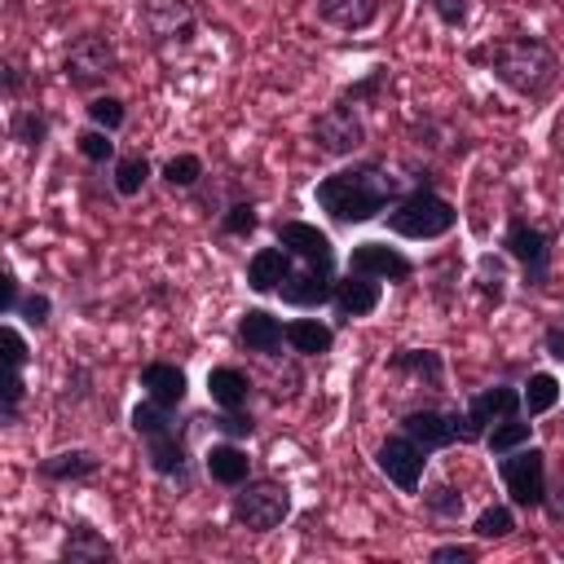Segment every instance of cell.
Listing matches in <instances>:
<instances>
[{"label":"cell","instance_id":"obj_1","mask_svg":"<svg viewBox=\"0 0 564 564\" xmlns=\"http://www.w3.org/2000/svg\"><path fill=\"white\" fill-rule=\"evenodd\" d=\"M401 176H392L383 163L366 159V163H348L330 176H322L313 185L317 207L335 220V225H366L375 216H383L397 198H401Z\"/></svg>","mask_w":564,"mask_h":564},{"label":"cell","instance_id":"obj_2","mask_svg":"<svg viewBox=\"0 0 564 564\" xmlns=\"http://www.w3.org/2000/svg\"><path fill=\"white\" fill-rule=\"evenodd\" d=\"M467 62L485 66L502 88H511L516 97H529V101H542L560 79L555 48L538 35H524V31H511V35H498V40L471 48Z\"/></svg>","mask_w":564,"mask_h":564},{"label":"cell","instance_id":"obj_3","mask_svg":"<svg viewBox=\"0 0 564 564\" xmlns=\"http://www.w3.org/2000/svg\"><path fill=\"white\" fill-rule=\"evenodd\" d=\"M383 220H388V229H392L397 238L432 242V238H445V234L458 225V212H454V203H449V198H441L436 189L419 185V189L401 194V198L383 212Z\"/></svg>","mask_w":564,"mask_h":564},{"label":"cell","instance_id":"obj_4","mask_svg":"<svg viewBox=\"0 0 564 564\" xmlns=\"http://www.w3.org/2000/svg\"><path fill=\"white\" fill-rule=\"evenodd\" d=\"M229 516L247 533H269L291 516V489L282 480H242L229 498Z\"/></svg>","mask_w":564,"mask_h":564},{"label":"cell","instance_id":"obj_5","mask_svg":"<svg viewBox=\"0 0 564 564\" xmlns=\"http://www.w3.org/2000/svg\"><path fill=\"white\" fill-rule=\"evenodd\" d=\"M502 251L507 260H516L524 269V286H546L551 282V251H555V234L529 225L524 216H511L502 229Z\"/></svg>","mask_w":564,"mask_h":564},{"label":"cell","instance_id":"obj_6","mask_svg":"<svg viewBox=\"0 0 564 564\" xmlns=\"http://www.w3.org/2000/svg\"><path fill=\"white\" fill-rule=\"evenodd\" d=\"M62 70H66V79H70L75 88L97 93V88L119 70V53H115L110 35L84 31V35L70 40V48H66V57H62Z\"/></svg>","mask_w":564,"mask_h":564},{"label":"cell","instance_id":"obj_7","mask_svg":"<svg viewBox=\"0 0 564 564\" xmlns=\"http://www.w3.org/2000/svg\"><path fill=\"white\" fill-rule=\"evenodd\" d=\"M498 476H502V489L511 498V507H542V494H546V454L538 445H520L511 454L498 458Z\"/></svg>","mask_w":564,"mask_h":564},{"label":"cell","instance_id":"obj_8","mask_svg":"<svg viewBox=\"0 0 564 564\" xmlns=\"http://www.w3.org/2000/svg\"><path fill=\"white\" fill-rule=\"evenodd\" d=\"M313 141H317V150L330 154V159L357 154V150L366 145V123H361V115L352 110V101L335 97V101L313 119Z\"/></svg>","mask_w":564,"mask_h":564},{"label":"cell","instance_id":"obj_9","mask_svg":"<svg viewBox=\"0 0 564 564\" xmlns=\"http://www.w3.org/2000/svg\"><path fill=\"white\" fill-rule=\"evenodd\" d=\"M507 414H520V392L511 383L480 388L467 401V410H458V441H485V432Z\"/></svg>","mask_w":564,"mask_h":564},{"label":"cell","instance_id":"obj_10","mask_svg":"<svg viewBox=\"0 0 564 564\" xmlns=\"http://www.w3.org/2000/svg\"><path fill=\"white\" fill-rule=\"evenodd\" d=\"M375 463H379V471H383L401 494H419V489H423V463H427V449H423L414 436H405V432L383 436L379 449H375Z\"/></svg>","mask_w":564,"mask_h":564},{"label":"cell","instance_id":"obj_11","mask_svg":"<svg viewBox=\"0 0 564 564\" xmlns=\"http://www.w3.org/2000/svg\"><path fill=\"white\" fill-rule=\"evenodd\" d=\"M141 26L159 44H189L194 31H198V18H194L189 0H145L141 4Z\"/></svg>","mask_w":564,"mask_h":564},{"label":"cell","instance_id":"obj_12","mask_svg":"<svg viewBox=\"0 0 564 564\" xmlns=\"http://www.w3.org/2000/svg\"><path fill=\"white\" fill-rule=\"evenodd\" d=\"M278 242L300 260V264H313L322 273H335V242L330 234H322L317 225L308 220H278Z\"/></svg>","mask_w":564,"mask_h":564},{"label":"cell","instance_id":"obj_13","mask_svg":"<svg viewBox=\"0 0 564 564\" xmlns=\"http://www.w3.org/2000/svg\"><path fill=\"white\" fill-rule=\"evenodd\" d=\"M348 269H352V273H370V278H379V282H410V278H414V260H410L405 251L379 242V238L357 242L352 256H348Z\"/></svg>","mask_w":564,"mask_h":564},{"label":"cell","instance_id":"obj_14","mask_svg":"<svg viewBox=\"0 0 564 564\" xmlns=\"http://www.w3.org/2000/svg\"><path fill=\"white\" fill-rule=\"evenodd\" d=\"M379 300H383V282L379 278H370V273H344V278H335V317L339 322H357V317H370L375 308H379Z\"/></svg>","mask_w":564,"mask_h":564},{"label":"cell","instance_id":"obj_15","mask_svg":"<svg viewBox=\"0 0 564 564\" xmlns=\"http://www.w3.org/2000/svg\"><path fill=\"white\" fill-rule=\"evenodd\" d=\"M401 432H405V436H414L427 454L449 449V445L458 441V410H432V405L410 410V414L401 419Z\"/></svg>","mask_w":564,"mask_h":564},{"label":"cell","instance_id":"obj_16","mask_svg":"<svg viewBox=\"0 0 564 564\" xmlns=\"http://www.w3.org/2000/svg\"><path fill=\"white\" fill-rule=\"evenodd\" d=\"M278 300L291 304V308H322V304L335 300V273H322V269H313V264L291 269L286 282L278 286Z\"/></svg>","mask_w":564,"mask_h":564},{"label":"cell","instance_id":"obj_17","mask_svg":"<svg viewBox=\"0 0 564 564\" xmlns=\"http://www.w3.org/2000/svg\"><path fill=\"white\" fill-rule=\"evenodd\" d=\"M238 344L247 352H260V357H282V344H286V322H278L269 308H247L238 317Z\"/></svg>","mask_w":564,"mask_h":564},{"label":"cell","instance_id":"obj_18","mask_svg":"<svg viewBox=\"0 0 564 564\" xmlns=\"http://www.w3.org/2000/svg\"><path fill=\"white\" fill-rule=\"evenodd\" d=\"M141 388H145L150 401H159L167 410H181L185 397H189V379L176 361H145L141 366Z\"/></svg>","mask_w":564,"mask_h":564},{"label":"cell","instance_id":"obj_19","mask_svg":"<svg viewBox=\"0 0 564 564\" xmlns=\"http://www.w3.org/2000/svg\"><path fill=\"white\" fill-rule=\"evenodd\" d=\"M291 251L278 242V247H256L251 251V260H247V286L256 291V295H278V286L286 282V273H291Z\"/></svg>","mask_w":564,"mask_h":564},{"label":"cell","instance_id":"obj_20","mask_svg":"<svg viewBox=\"0 0 564 564\" xmlns=\"http://www.w3.org/2000/svg\"><path fill=\"white\" fill-rule=\"evenodd\" d=\"M145 463L154 476H172V480H189V449H185V436L172 427V432H159V436H145Z\"/></svg>","mask_w":564,"mask_h":564},{"label":"cell","instance_id":"obj_21","mask_svg":"<svg viewBox=\"0 0 564 564\" xmlns=\"http://www.w3.org/2000/svg\"><path fill=\"white\" fill-rule=\"evenodd\" d=\"M203 467H207V476H212L216 485H225V489H238L242 480H251V458H247V449H242L238 441H229V436L203 454Z\"/></svg>","mask_w":564,"mask_h":564},{"label":"cell","instance_id":"obj_22","mask_svg":"<svg viewBox=\"0 0 564 564\" xmlns=\"http://www.w3.org/2000/svg\"><path fill=\"white\" fill-rule=\"evenodd\" d=\"M251 375L238 366H212L207 370V397L216 401V410H242L251 401Z\"/></svg>","mask_w":564,"mask_h":564},{"label":"cell","instance_id":"obj_23","mask_svg":"<svg viewBox=\"0 0 564 564\" xmlns=\"http://www.w3.org/2000/svg\"><path fill=\"white\" fill-rule=\"evenodd\" d=\"M35 471H40L44 480L70 485V480H88V476H97V471H101V458H97L93 449H57V454L40 458Z\"/></svg>","mask_w":564,"mask_h":564},{"label":"cell","instance_id":"obj_24","mask_svg":"<svg viewBox=\"0 0 564 564\" xmlns=\"http://www.w3.org/2000/svg\"><path fill=\"white\" fill-rule=\"evenodd\" d=\"M317 18L339 31H366L379 18V0H313Z\"/></svg>","mask_w":564,"mask_h":564},{"label":"cell","instance_id":"obj_25","mask_svg":"<svg viewBox=\"0 0 564 564\" xmlns=\"http://www.w3.org/2000/svg\"><path fill=\"white\" fill-rule=\"evenodd\" d=\"M330 344H335V326H326V322H317V317H291V322H286V348H291V352H300V357H322V352H330Z\"/></svg>","mask_w":564,"mask_h":564},{"label":"cell","instance_id":"obj_26","mask_svg":"<svg viewBox=\"0 0 564 564\" xmlns=\"http://www.w3.org/2000/svg\"><path fill=\"white\" fill-rule=\"evenodd\" d=\"M62 560L66 564H93V560H115V546L93 529V524H75L62 542Z\"/></svg>","mask_w":564,"mask_h":564},{"label":"cell","instance_id":"obj_27","mask_svg":"<svg viewBox=\"0 0 564 564\" xmlns=\"http://www.w3.org/2000/svg\"><path fill=\"white\" fill-rule=\"evenodd\" d=\"M388 366L401 370V375L423 379L427 388H441V383H445V361H441V352H432V348H401V352H392Z\"/></svg>","mask_w":564,"mask_h":564},{"label":"cell","instance_id":"obj_28","mask_svg":"<svg viewBox=\"0 0 564 564\" xmlns=\"http://www.w3.org/2000/svg\"><path fill=\"white\" fill-rule=\"evenodd\" d=\"M9 137L22 145V150H44V141H48V115L40 110V106H18L13 115H9Z\"/></svg>","mask_w":564,"mask_h":564},{"label":"cell","instance_id":"obj_29","mask_svg":"<svg viewBox=\"0 0 564 564\" xmlns=\"http://www.w3.org/2000/svg\"><path fill=\"white\" fill-rule=\"evenodd\" d=\"M560 379L551 375V370H533L529 379H524V392H520V410L529 414V419H538V414H546V410H555L560 405Z\"/></svg>","mask_w":564,"mask_h":564},{"label":"cell","instance_id":"obj_30","mask_svg":"<svg viewBox=\"0 0 564 564\" xmlns=\"http://www.w3.org/2000/svg\"><path fill=\"white\" fill-rule=\"evenodd\" d=\"M529 436H533L529 414H524V419H520V414H507V419H498V423L485 432V449H489L494 458H502V454H511V449L529 445Z\"/></svg>","mask_w":564,"mask_h":564},{"label":"cell","instance_id":"obj_31","mask_svg":"<svg viewBox=\"0 0 564 564\" xmlns=\"http://www.w3.org/2000/svg\"><path fill=\"white\" fill-rule=\"evenodd\" d=\"M150 181V159L145 154H119L115 159V172H110V185L119 198H137Z\"/></svg>","mask_w":564,"mask_h":564},{"label":"cell","instance_id":"obj_32","mask_svg":"<svg viewBox=\"0 0 564 564\" xmlns=\"http://www.w3.org/2000/svg\"><path fill=\"white\" fill-rule=\"evenodd\" d=\"M516 529V507L511 502H489L476 520H471V533L480 538V542H498V538H507Z\"/></svg>","mask_w":564,"mask_h":564},{"label":"cell","instance_id":"obj_33","mask_svg":"<svg viewBox=\"0 0 564 564\" xmlns=\"http://www.w3.org/2000/svg\"><path fill=\"white\" fill-rule=\"evenodd\" d=\"M84 110H88V123H93V128H106V132H119V128L128 123V106H123V97H115V93H93Z\"/></svg>","mask_w":564,"mask_h":564},{"label":"cell","instance_id":"obj_34","mask_svg":"<svg viewBox=\"0 0 564 564\" xmlns=\"http://www.w3.org/2000/svg\"><path fill=\"white\" fill-rule=\"evenodd\" d=\"M159 176H163V185H167V189H194V185L207 176V167H203V159H198V154H189V150H185V154H172V159L163 163V172H159Z\"/></svg>","mask_w":564,"mask_h":564},{"label":"cell","instance_id":"obj_35","mask_svg":"<svg viewBox=\"0 0 564 564\" xmlns=\"http://www.w3.org/2000/svg\"><path fill=\"white\" fill-rule=\"evenodd\" d=\"M176 427V419H172V410L167 405H159V401H137L132 405V432L145 441V436H159V432H172Z\"/></svg>","mask_w":564,"mask_h":564},{"label":"cell","instance_id":"obj_36","mask_svg":"<svg viewBox=\"0 0 564 564\" xmlns=\"http://www.w3.org/2000/svg\"><path fill=\"white\" fill-rule=\"evenodd\" d=\"M256 225H260V212H256V203H247V198H238V203H229V207L220 212V234H229V238H251Z\"/></svg>","mask_w":564,"mask_h":564},{"label":"cell","instance_id":"obj_37","mask_svg":"<svg viewBox=\"0 0 564 564\" xmlns=\"http://www.w3.org/2000/svg\"><path fill=\"white\" fill-rule=\"evenodd\" d=\"M423 507L432 511V516H445V520H458L463 516V494L449 485V480H432L427 489H423Z\"/></svg>","mask_w":564,"mask_h":564},{"label":"cell","instance_id":"obj_38","mask_svg":"<svg viewBox=\"0 0 564 564\" xmlns=\"http://www.w3.org/2000/svg\"><path fill=\"white\" fill-rule=\"evenodd\" d=\"M75 150H79L88 163H115V159H119V154H115V141H110L106 128H84V132L75 137Z\"/></svg>","mask_w":564,"mask_h":564},{"label":"cell","instance_id":"obj_39","mask_svg":"<svg viewBox=\"0 0 564 564\" xmlns=\"http://www.w3.org/2000/svg\"><path fill=\"white\" fill-rule=\"evenodd\" d=\"M383 84H388V66H370V70H366L361 79H352L339 97H344V101H352V106H357V101H375V97L383 93Z\"/></svg>","mask_w":564,"mask_h":564},{"label":"cell","instance_id":"obj_40","mask_svg":"<svg viewBox=\"0 0 564 564\" xmlns=\"http://www.w3.org/2000/svg\"><path fill=\"white\" fill-rule=\"evenodd\" d=\"M476 278H480V291L494 295V304L502 300V282H507V260L502 256H480L476 260Z\"/></svg>","mask_w":564,"mask_h":564},{"label":"cell","instance_id":"obj_41","mask_svg":"<svg viewBox=\"0 0 564 564\" xmlns=\"http://www.w3.org/2000/svg\"><path fill=\"white\" fill-rule=\"evenodd\" d=\"M212 427H216L220 436H229V441H251L256 419H251V414H247V405H242V410H220V414L212 419Z\"/></svg>","mask_w":564,"mask_h":564},{"label":"cell","instance_id":"obj_42","mask_svg":"<svg viewBox=\"0 0 564 564\" xmlns=\"http://www.w3.org/2000/svg\"><path fill=\"white\" fill-rule=\"evenodd\" d=\"M26 397V379L18 366H9V379H4V392H0V419L4 423H18V405Z\"/></svg>","mask_w":564,"mask_h":564},{"label":"cell","instance_id":"obj_43","mask_svg":"<svg viewBox=\"0 0 564 564\" xmlns=\"http://www.w3.org/2000/svg\"><path fill=\"white\" fill-rule=\"evenodd\" d=\"M48 313H53V300L44 295V291H26L22 295V304H18V317L26 322V326H48Z\"/></svg>","mask_w":564,"mask_h":564},{"label":"cell","instance_id":"obj_44","mask_svg":"<svg viewBox=\"0 0 564 564\" xmlns=\"http://www.w3.org/2000/svg\"><path fill=\"white\" fill-rule=\"evenodd\" d=\"M432 13L449 26V31H458V26H467V13H471V4L467 0H432Z\"/></svg>","mask_w":564,"mask_h":564},{"label":"cell","instance_id":"obj_45","mask_svg":"<svg viewBox=\"0 0 564 564\" xmlns=\"http://www.w3.org/2000/svg\"><path fill=\"white\" fill-rule=\"evenodd\" d=\"M542 511L551 524H564V476L546 480V494H542Z\"/></svg>","mask_w":564,"mask_h":564},{"label":"cell","instance_id":"obj_46","mask_svg":"<svg viewBox=\"0 0 564 564\" xmlns=\"http://www.w3.org/2000/svg\"><path fill=\"white\" fill-rule=\"evenodd\" d=\"M0 339H4V361L22 370V366H26V339H22V330L9 322V326L0 330Z\"/></svg>","mask_w":564,"mask_h":564},{"label":"cell","instance_id":"obj_47","mask_svg":"<svg viewBox=\"0 0 564 564\" xmlns=\"http://www.w3.org/2000/svg\"><path fill=\"white\" fill-rule=\"evenodd\" d=\"M476 555H480V551L467 546V542H445V546L432 551V564H471Z\"/></svg>","mask_w":564,"mask_h":564},{"label":"cell","instance_id":"obj_48","mask_svg":"<svg viewBox=\"0 0 564 564\" xmlns=\"http://www.w3.org/2000/svg\"><path fill=\"white\" fill-rule=\"evenodd\" d=\"M18 304H22L18 278H13V273H4V304H0V313H4V317H18Z\"/></svg>","mask_w":564,"mask_h":564},{"label":"cell","instance_id":"obj_49","mask_svg":"<svg viewBox=\"0 0 564 564\" xmlns=\"http://www.w3.org/2000/svg\"><path fill=\"white\" fill-rule=\"evenodd\" d=\"M542 348H546V352H551L555 361H564V326H560V322L542 330Z\"/></svg>","mask_w":564,"mask_h":564},{"label":"cell","instance_id":"obj_50","mask_svg":"<svg viewBox=\"0 0 564 564\" xmlns=\"http://www.w3.org/2000/svg\"><path fill=\"white\" fill-rule=\"evenodd\" d=\"M18 93H22V70H18V62H4V97L18 101Z\"/></svg>","mask_w":564,"mask_h":564}]
</instances>
